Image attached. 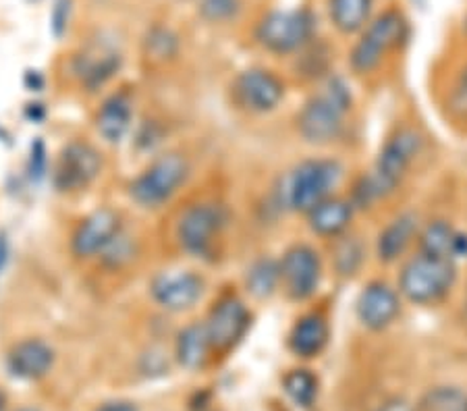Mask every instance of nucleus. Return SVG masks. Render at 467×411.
I'll use <instances>...</instances> for the list:
<instances>
[{
  "label": "nucleus",
  "instance_id": "11",
  "mask_svg": "<svg viewBox=\"0 0 467 411\" xmlns=\"http://www.w3.org/2000/svg\"><path fill=\"white\" fill-rule=\"evenodd\" d=\"M204 326L213 349L227 351L237 345L241 336L245 334L247 326H250V312L241 299L227 295L214 305Z\"/></svg>",
  "mask_w": 467,
  "mask_h": 411
},
{
  "label": "nucleus",
  "instance_id": "1",
  "mask_svg": "<svg viewBox=\"0 0 467 411\" xmlns=\"http://www.w3.org/2000/svg\"><path fill=\"white\" fill-rule=\"evenodd\" d=\"M349 107V94L341 81H330L327 92L306 104L299 115V131L312 144H327L343 129V112Z\"/></svg>",
  "mask_w": 467,
  "mask_h": 411
},
{
  "label": "nucleus",
  "instance_id": "3",
  "mask_svg": "<svg viewBox=\"0 0 467 411\" xmlns=\"http://www.w3.org/2000/svg\"><path fill=\"white\" fill-rule=\"evenodd\" d=\"M190 175V164L181 154H167L154 160L131 183V198L146 208H156L175 196Z\"/></svg>",
  "mask_w": 467,
  "mask_h": 411
},
{
  "label": "nucleus",
  "instance_id": "33",
  "mask_svg": "<svg viewBox=\"0 0 467 411\" xmlns=\"http://www.w3.org/2000/svg\"><path fill=\"white\" fill-rule=\"evenodd\" d=\"M67 19H69V0H60V3H57V9H55V29H57V34L63 32Z\"/></svg>",
  "mask_w": 467,
  "mask_h": 411
},
{
  "label": "nucleus",
  "instance_id": "35",
  "mask_svg": "<svg viewBox=\"0 0 467 411\" xmlns=\"http://www.w3.org/2000/svg\"><path fill=\"white\" fill-rule=\"evenodd\" d=\"M26 86H27V89H32V92H40V89L44 87V77L40 75V71H27Z\"/></svg>",
  "mask_w": 467,
  "mask_h": 411
},
{
  "label": "nucleus",
  "instance_id": "13",
  "mask_svg": "<svg viewBox=\"0 0 467 411\" xmlns=\"http://www.w3.org/2000/svg\"><path fill=\"white\" fill-rule=\"evenodd\" d=\"M281 279L291 297H310L320 283L318 253L312 248H307V245H296V248H291L283 258Z\"/></svg>",
  "mask_w": 467,
  "mask_h": 411
},
{
  "label": "nucleus",
  "instance_id": "14",
  "mask_svg": "<svg viewBox=\"0 0 467 411\" xmlns=\"http://www.w3.org/2000/svg\"><path fill=\"white\" fill-rule=\"evenodd\" d=\"M120 63H123V57L115 46H110L107 42H94L75 57L73 71L81 84L89 92H94L120 69Z\"/></svg>",
  "mask_w": 467,
  "mask_h": 411
},
{
  "label": "nucleus",
  "instance_id": "10",
  "mask_svg": "<svg viewBox=\"0 0 467 411\" xmlns=\"http://www.w3.org/2000/svg\"><path fill=\"white\" fill-rule=\"evenodd\" d=\"M120 233H123V222L119 212L102 208L78 224L71 239V250L75 256L84 260L102 256Z\"/></svg>",
  "mask_w": 467,
  "mask_h": 411
},
{
  "label": "nucleus",
  "instance_id": "22",
  "mask_svg": "<svg viewBox=\"0 0 467 411\" xmlns=\"http://www.w3.org/2000/svg\"><path fill=\"white\" fill-rule=\"evenodd\" d=\"M457 241L459 233L444 221H436L428 224L424 233L420 235V248L424 256L453 260L457 258Z\"/></svg>",
  "mask_w": 467,
  "mask_h": 411
},
{
  "label": "nucleus",
  "instance_id": "21",
  "mask_svg": "<svg viewBox=\"0 0 467 411\" xmlns=\"http://www.w3.org/2000/svg\"><path fill=\"white\" fill-rule=\"evenodd\" d=\"M351 221V206L345 200L327 198L310 211V227L318 235H337Z\"/></svg>",
  "mask_w": 467,
  "mask_h": 411
},
{
  "label": "nucleus",
  "instance_id": "26",
  "mask_svg": "<svg viewBox=\"0 0 467 411\" xmlns=\"http://www.w3.org/2000/svg\"><path fill=\"white\" fill-rule=\"evenodd\" d=\"M285 391L297 406L310 409L318 397V380L307 370H293L285 376Z\"/></svg>",
  "mask_w": 467,
  "mask_h": 411
},
{
  "label": "nucleus",
  "instance_id": "17",
  "mask_svg": "<svg viewBox=\"0 0 467 411\" xmlns=\"http://www.w3.org/2000/svg\"><path fill=\"white\" fill-rule=\"evenodd\" d=\"M399 313V299L393 289L382 283L368 285L358 299V316L372 331H380L393 323Z\"/></svg>",
  "mask_w": 467,
  "mask_h": 411
},
{
  "label": "nucleus",
  "instance_id": "12",
  "mask_svg": "<svg viewBox=\"0 0 467 411\" xmlns=\"http://www.w3.org/2000/svg\"><path fill=\"white\" fill-rule=\"evenodd\" d=\"M152 297L169 312H183L204 295V279L195 272H162L152 281Z\"/></svg>",
  "mask_w": 467,
  "mask_h": 411
},
{
  "label": "nucleus",
  "instance_id": "19",
  "mask_svg": "<svg viewBox=\"0 0 467 411\" xmlns=\"http://www.w3.org/2000/svg\"><path fill=\"white\" fill-rule=\"evenodd\" d=\"M213 343L204 324H190L177 336V360L187 370H202L213 354Z\"/></svg>",
  "mask_w": 467,
  "mask_h": 411
},
{
  "label": "nucleus",
  "instance_id": "20",
  "mask_svg": "<svg viewBox=\"0 0 467 411\" xmlns=\"http://www.w3.org/2000/svg\"><path fill=\"white\" fill-rule=\"evenodd\" d=\"M328 341V326L327 320L318 313H310V316H304L299 323L293 326L289 345L293 354L301 357H314L318 355Z\"/></svg>",
  "mask_w": 467,
  "mask_h": 411
},
{
  "label": "nucleus",
  "instance_id": "32",
  "mask_svg": "<svg viewBox=\"0 0 467 411\" xmlns=\"http://www.w3.org/2000/svg\"><path fill=\"white\" fill-rule=\"evenodd\" d=\"M358 260H359V250L356 243H345L338 248L337 262H338V266H341L343 272H351L353 268H356Z\"/></svg>",
  "mask_w": 467,
  "mask_h": 411
},
{
  "label": "nucleus",
  "instance_id": "29",
  "mask_svg": "<svg viewBox=\"0 0 467 411\" xmlns=\"http://www.w3.org/2000/svg\"><path fill=\"white\" fill-rule=\"evenodd\" d=\"M239 9V0H200L202 17L213 21V24H223V21L233 19Z\"/></svg>",
  "mask_w": 467,
  "mask_h": 411
},
{
  "label": "nucleus",
  "instance_id": "37",
  "mask_svg": "<svg viewBox=\"0 0 467 411\" xmlns=\"http://www.w3.org/2000/svg\"><path fill=\"white\" fill-rule=\"evenodd\" d=\"M26 115L32 118V121H42L44 117H47V110H44V107L42 104H29L27 107V110H26Z\"/></svg>",
  "mask_w": 467,
  "mask_h": 411
},
{
  "label": "nucleus",
  "instance_id": "40",
  "mask_svg": "<svg viewBox=\"0 0 467 411\" xmlns=\"http://www.w3.org/2000/svg\"><path fill=\"white\" fill-rule=\"evenodd\" d=\"M465 308H467V302H465Z\"/></svg>",
  "mask_w": 467,
  "mask_h": 411
},
{
  "label": "nucleus",
  "instance_id": "38",
  "mask_svg": "<svg viewBox=\"0 0 467 411\" xmlns=\"http://www.w3.org/2000/svg\"><path fill=\"white\" fill-rule=\"evenodd\" d=\"M380 411H411L403 401H390L387 406H382Z\"/></svg>",
  "mask_w": 467,
  "mask_h": 411
},
{
  "label": "nucleus",
  "instance_id": "15",
  "mask_svg": "<svg viewBox=\"0 0 467 411\" xmlns=\"http://www.w3.org/2000/svg\"><path fill=\"white\" fill-rule=\"evenodd\" d=\"M235 94L244 107L252 110H270L281 102L285 87L281 79L270 71L252 69L241 73L235 81Z\"/></svg>",
  "mask_w": 467,
  "mask_h": 411
},
{
  "label": "nucleus",
  "instance_id": "25",
  "mask_svg": "<svg viewBox=\"0 0 467 411\" xmlns=\"http://www.w3.org/2000/svg\"><path fill=\"white\" fill-rule=\"evenodd\" d=\"M418 411H467V393L457 386H436L421 397Z\"/></svg>",
  "mask_w": 467,
  "mask_h": 411
},
{
  "label": "nucleus",
  "instance_id": "18",
  "mask_svg": "<svg viewBox=\"0 0 467 411\" xmlns=\"http://www.w3.org/2000/svg\"><path fill=\"white\" fill-rule=\"evenodd\" d=\"M133 118V108H131V98L127 94H112L109 100L98 110L96 117V127L100 131V136L110 141V144H117L125 138V133L130 131Z\"/></svg>",
  "mask_w": 467,
  "mask_h": 411
},
{
  "label": "nucleus",
  "instance_id": "28",
  "mask_svg": "<svg viewBox=\"0 0 467 411\" xmlns=\"http://www.w3.org/2000/svg\"><path fill=\"white\" fill-rule=\"evenodd\" d=\"M146 48H148V55L152 57V58H156V61H167V58L175 57V52H177V37L172 36L169 29L156 27L148 36Z\"/></svg>",
  "mask_w": 467,
  "mask_h": 411
},
{
  "label": "nucleus",
  "instance_id": "36",
  "mask_svg": "<svg viewBox=\"0 0 467 411\" xmlns=\"http://www.w3.org/2000/svg\"><path fill=\"white\" fill-rule=\"evenodd\" d=\"M6 262H9V239L6 233H0V276L6 268Z\"/></svg>",
  "mask_w": 467,
  "mask_h": 411
},
{
  "label": "nucleus",
  "instance_id": "34",
  "mask_svg": "<svg viewBox=\"0 0 467 411\" xmlns=\"http://www.w3.org/2000/svg\"><path fill=\"white\" fill-rule=\"evenodd\" d=\"M96 411H140V409L130 401H110V403H104V406H100Z\"/></svg>",
  "mask_w": 467,
  "mask_h": 411
},
{
  "label": "nucleus",
  "instance_id": "27",
  "mask_svg": "<svg viewBox=\"0 0 467 411\" xmlns=\"http://www.w3.org/2000/svg\"><path fill=\"white\" fill-rule=\"evenodd\" d=\"M278 279H281V268L273 260H260L255 262L250 274H247V287L254 295L266 297L275 291Z\"/></svg>",
  "mask_w": 467,
  "mask_h": 411
},
{
  "label": "nucleus",
  "instance_id": "8",
  "mask_svg": "<svg viewBox=\"0 0 467 411\" xmlns=\"http://www.w3.org/2000/svg\"><path fill=\"white\" fill-rule=\"evenodd\" d=\"M224 211L216 204H195L181 216L177 235L183 248L193 256H208L224 227Z\"/></svg>",
  "mask_w": 467,
  "mask_h": 411
},
{
  "label": "nucleus",
  "instance_id": "30",
  "mask_svg": "<svg viewBox=\"0 0 467 411\" xmlns=\"http://www.w3.org/2000/svg\"><path fill=\"white\" fill-rule=\"evenodd\" d=\"M47 146L37 138L32 144V149H29V177L34 181H42L44 175H47Z\"/></svg>",
  "mask_w": 467,
  "mask_h": 411
},
{
  "label": "nucleus",
  "instance_id": "23",
  "mask_svg": "<svg viewBox=\"0 0 467 411\" xmlns=\"http://www.w3.org/2000/svg\"><path fill=\"white\" fill-rule=\"evenodd\" d=\"M413 231H416V219H413V216H399L397 221L390 222L389 227L380 233V241H379L380 258L390 262L401 256L411 241Z\"/></svg>",
  "mask_w": 467,
  "mask_h": 411
},
{
  "label": "nucleus",
  "instance_id": "6",
  "mask_svg": "<svg viewBox=\"0 0 467 411\" xmlns=\"http://www.w3.org/2000/svg\"><path fill=\"white\" fill-rule=\"evenodd\" d=\"M341 177V167L333 160H307L296 170L289 185V201L296 211L310 212L327 200Z\"/></svg>",
  "mask_w": 467,
  "mask_h": 411
},
{
  "label": "nucleus",
  "instance_id": "39",
  "mask_svg": "<svg viewBox=\"0 0 467 411\" xmlns=\"http://www.w3.org/2000/svg\"><path fill=\"white\" fill-rule=\"evenodd\" d=\"M19 411H37V409H34V407H24V409H19Z\"/></svg>",
  "mask_w": 467,
  "mask_h": 411
},
{
  "label": "nucleus",
  "instance_id": "24",
  "mask_svg": "<svg viewBox=\"0 0 467 411\" xmlns=\"http://www.w3.org/2000/svg\"><path fill=\"white\" fill-rule=\"evenodd\" d=\"M372 0H330V17L345 34L358 32L366 24Z\"/></svg>",
  "mask_w": 467,
  "mask_h": 411
},
{
  "label": "nucleus",
  "instance_id": "5",
  "mask_svg": "<svg viewBox=\"0 0 467 411\" xmlns=\"http://www.w3.org/2000/svg\"><path fill=\"white\" fill-rule=\"evenodd\" d=\"M405 34H408V24H405L403 15H399L397 11L384 13L370 26V29L358 42V46L353 48V69L359 73L372 71L390 48L399 46Z\"/></svg>",
  "mask_w": 467,
  "mask_h": 411
},
{
  "label": "nucleus",
  "instance_id": "9",
  "mask_svg": "<svg viewBox=\"0 0 467 411\" xmlns=\"http://www.w3.org/2000/svg\"><path fill=\"white\" fill-rule=\"evenodd\" d=\"M314 19L307 11H275L258 26V40L273 52L297 50L312 36Z\"/></svg>",
  "mask_w": 467,
  "mask_h": 411
},
{
  "label": "nucleus",
  "instance_id": "4",
  "mask_svg": "<svg viewBox=\"0 0 467 411\" xmlns=\"http://www.w3.org/2000/svg\"><path fill=\"white\" fill-rule=\"evenodd\" d=\"M421 148V139L416 131L403 129L384 146L374 175L366 181V198L384 196L393 191L408 173L410 164L416 159Z\"/></svg>",
  "mask_w": 467,
  "mask_h": 411
},
{
  "label": "nucleus",
  "instance_id": "2",
  "mask_svg": "<svg viewBox=\"0 0 467 411\" xmlns=\"http://www.w3.org/2000/svg\"><path fill=\"white\" fill-rule=\"evenodd\" d=\"M453 260L421 256L410 260L401 272L403 295L416 303H434L455 285Z\"/></svg>",
  "mask_w": 467,
  "mask_h": 411
},
{
  "label": "nucleus",
  "instance_id": "31",
  "mask_svg": "<svg viewBox=\"0 0 467 411\" xmlns=\"http://www.w3.org/2000/svg\"><path fill=\"white\" fill-rule=\"evenodd\" d=\"M451 107L455 108L457 115L467 117V67L462 73V77H459V81H457L453 98H451Z\"/></svg>",
  "mask_w": 467,
  "mask_h": 411
},
{
  "label": "nucleus",
  "instance_id": "16",
  "mask_svg": "<svg viewBox=\"0 0 467 411\" xmlns=\"http://www.w3.org/2000/svg\"><path fill=\"white\" fill-rule=\"evenodd\" d=\"M55 364V351L40 339H27L15 345L6 355V368L19 380H40Z\"/></svg>",
  "mask_w": 467,
  "mask_h": 411
},
{
  "label": "nucleus",
  "instance_id": "7",
  "mask_svg": "<svg viewBox=\"0 0 467 411\" xmlns=\"http://www.w3.org/2000/svg\"><path fill=\"white\" fill-rule=\"evenodd\" d=\"M100 170L102 159L98 149L86 141H71L63 148L57 160L55 185L63 193L84 191L96 181Z\"/></svg>",
  "mask_w": 467,
  "mask_h": 411
}]
</instances>
